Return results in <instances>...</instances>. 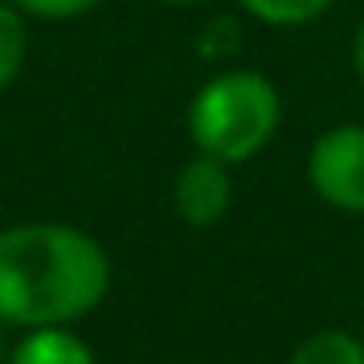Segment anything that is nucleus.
<instances>
[{"label": "nucleus", "instance_id": "f257e3e1", "mask_svg": "<svg viewBox=\"0 0 364 364\" xmlns=\"http://www.w3.org/2000/svg\"><path fill=\"white\" fill-rule=\"evenodd\" d=\"M110 290V259L79 228L20 223L0 231V321L48 329L87 317Z\"/></svg>", "mask_w": 364, "mask_h": 364}, {"label": "nucleus", "instance_id": "f03ea898", "mask_svg": "<svg viewBox=\"0 0 364 364\" xmlns=\"http://www.w3.org/2000/svg\"><path fill=\"white\" fill-rule=\"evenodd\" d=\"M282 122V98L274 82L259 71H223L196 90L188 106V134L192 145L223 165L251 161L267 149Z\"/></svg>", "mask_w": 364, "mask_h": 364}, {"label": "nucleus", "instance_id": "7ed1b4c3", "mask_svg": "<svg viewBox=\"0 0 364 364\" xmlns=\"http://www.w3.org/2000/svg\"><path fill=\"white\" fill-rule=\"evenodd\" d=\"M306 173L314 192L329 208L364 215V126L345 122L317 134Z\"/></svg>", "mask_w": 364, "mask_h": 364}, {"label": "nucleus", "instance_id": "20e7f679", "mask_svg": "<svg viewBox=\"0 0 364 364\" xmlns=\"http://www.w3.org/2000/svg\"><path fill=\"white\" fill-rule=\"evenodd\" d=\"M231 165L208 157V153H196L188 165L176 173L173 184V204L181 212L184 223L192 228H212L228 215L231 208Z\"/></svg>", "mask_w": 364, "mask_h": 364}, {"label": "nucleus", "instance_id": "39448f33", "mask_svg": "<svg viewBox=\"0 0 364 364\" xmlns=\"http://www.w3.org/2000/svg\"><path fill=\"white\" fill-rule=\"evenodd\" d=\"M9 364H95V353L67 325H48V329L28 333L12 348Z\"/></svg>", "mask_w": 364, "mask_h": 364}, {"label": "nucleus", "instance_id": "423d86ee", "mask_svg": "<svg viewBox=\"0 0 364 364\" xmlns=\"http://www.w3.org/2000/svg\"><path fill=\"white\" fill-rule=\"evenodd\" d=\"M290 364H364V341L341 329H321L294 348Z\"/></svg>", "mask_w": 364, "mask_h": 364}, {"label": "nucleus", "instance_id": "0eeeda50", "mask_svg": "<svg viewBox=\"0 0 364 364\" xmlns=\"http://www.w3.org/2000/svg\"><path fill=\"white\" fill-rule=\"evenodd\" d=\"M247 16L270 28H301L333 9V0H239Z\"/></svg>", "mask_w": 364, "mask_h": 364}, {"label": "nucleus", "instance_id": "6e6552de", "mask_svg": "<svg viewBox=\"0 0 364 364\" xmlns=\"http://www.w3.org/2000/svg\"><path fill=\"white\" fill-rule=\"evenodd\" d=\"M28 55V24L12 4H0V90L20 75Z\"/></svg>", "mask_w": 364, "mask_h": 364}, {"label": "nucleus", "instance_id": "1a4fd4ad", "mask_svg": "<svg viewBox=\"0 0 364 364\" xmlns=\"http://www.w3.org/2000/svg\"><path fill=\"white\" fill-rule=\"evenodd\" d=\"M235 48H239V24L228 20V16L212 20V24L200 32V55L204 59H223V55H231Z\"/></svg>", "mask_w": 364, "mask_h": 364}, {"label": "nucleus", "instance_id": "9d476101", "mask_svg": "<svg viewBox=\"0 0 364 364\" xmlns=\"http://www.w3.org/2000/svg\"><path fill=\"white\" fill-rule=\"evenodd\" d=\"M98 0H16V9L32 12V16H43V20H71V16H82L90 12Z\"/></svg>", "mask_w": 364, "mask_h": 364}, {"label": "nucleus", "instance_id": "9b49d317", "mask_svg": "<svg viewBox=\"0 0 364 364\" xmlns=\"http://www.w3.org/2000/svg\"><path fill=\"white\" fill-rule=\"evenodd\" d=\"M353 71H356V82L364 90V24L356 28V40H353Z\"/></svg>", "mask_w": 364, "mask_h": 364}, {"label": "nucleus", "instance_id": "f8f14e48", "mask_svg": "<svg viewBox=\"0 0 364 364\" xmlns=\"http://www.w3.org/2000/svg\"><path fill=\"white\" fill-rule=\"evenodd\" d=\"M161 4H200V0H161Z\"/></svg>", "mask_w": 364, "mask_h": 364}, {"label": "nucleus", "instance_id": "ddd939ff", "mask_svg": "<svg viewBox=\"0 0 364 364\" xmlns=\"http://www.w3.org/2000/svg\"><path fill=\"white\" fill-rule=\"evenodd\" d=\"M0 364H4V341H0Z\"/></svg>", "mask_w": 364, "mask_h": 364}]
</instances>
